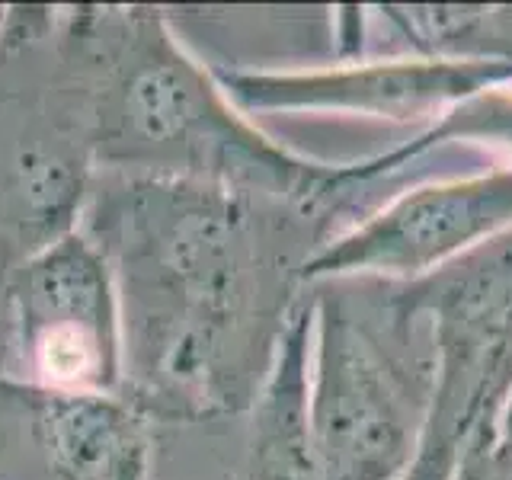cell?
<instances>
[{"mask_svg":"<svg viewBox=\"0 0 512 480\" xmlns=\"http://www.w3.org/2000/svg\"><path fill=\"white\" fill-rule=\"evenodd\" d=\"M432 372L400 365L372 324L336 298L320 311L311 445L320 480H400L420 452Z\"/></svg>","mask_w":512,"mask_h":480,"instance_id":"cell-1","label":"cell"},{"mask_svg":"<svg viewBox=\"0 0 512 480\" xmlns=\"http://www.w3.org/2000/svg\"><path fill=\"white\" fill-rule=\"evenodd\" d=\"M397 304L410 317H432L436 365L423 436L477 455L512 388V231L429 272Z\"/></svg>","mask_w":512,"mask_h":480,"instance_id":"cell-2","label":"cell"},{"mask_svg":"<svg viewBox=\"0 0 512 480\" xmlns=\"http://www.w3.org/2000/svg\"><path fill=\"white\" fill-rule=\"evenodd\" d=\"M512 231V170L404 192L314 263V272L429 276Z\"/></svg>","mask_w":512,"mask_h":480,"instance_id":"cell-3","label":"cell"},{"mask_svg":"<svg viewBox=\"0 0 512 480\" xmlns=\"http://www.w3.org/2000/svg\"><path fill=\"white\" fill-rule=\"evenodd\" d=\"M512 80V61H458V58H394L359 68L288 80L263 90L269 100L356 109L381 119H423L445 106H461L474 96Z\"/></svg>","mask_w":512,"mask_h":480,"instance_id":"cell-4","label":"cell"},{"mask_svg":"<svg viewBox=\"0 0 512 480\" xmlns=\"http://www.w3.org/2000/svg\"><path fill=\"white\" fill-rule=\"evenodd\" d=\"M61 461L80 480H135L141 442L132 420L106 404H71L55 416Z\"/></svg>","mask_w":512,"mask_h":480,"instance_id":"cell-5","label":"cell"},{"mask_svg":"<svg viewBox=\"0 0 512 480\" xmlns=\"http://www.w3.org/2000/svg\"><path fill=\"white\" fill-rule=\"evenodd\" d=\"M260 480H320L308 404H304V378H301V336L288 352L285 372L263 413L260 429Z\"/></svg>","mask_w":512,"mask_h":480,"instance_id":"cell-6","label":"cell"},{"mask_svg":"<svg viewBox=\"0 0 512 480\" xmlns=\"http://www.w3.org/2000/svg\"><path fill=\"white\" fill-rule=\"evenodd\" d=\"M448 138H503L506 144H512V100L496 90L480 93L474 100L455 106L439 125H432L429 132L423 138H416L413 144H404V148H397L378 160H368V164H359V167H343L340 186L375 183L384 173L404 167L410 157H420L423 151L436 148V144Z\"/></svg>","mask_w":512,"mask_h":480,"instance_id":"cell-7","label":"cell"},{"mask_svg":"<svg viewBox=\"0 0 512 480\" xmlns=\"http://www.w3.org/2000/svg\"><path fill=\"white\" fill-rule=\"evenodd\" d=\"M192 90L176 71H151L135 84V119L154 138L176 135L192 119Z\"/></svg>","mask_w":512,"mask_h":480,"instance_id":"cell-8","label":"cell"},{"mask_svg":"<svg viewBox=\"0 0 512 480\" xmlns=\"http://www.w3.org/2000/svg\"><path fill=\"white\" fill-rule=\"evenodd\" d=\"M39 292L48 304H55L61 311H74V314H90L96 304H100V282H96L93 266L84 256H74V253L55 256V260L45 266L39 279Z\"/></svg>","mask_w":512,"mask_h":480,"instance_id":"cell-9","label":"cell"},{"mask_svg":"<svg viewBox=\"0 0 512 480\" xmlns=\"http://www.w3.org/2000/svg\"><path fill=\"white\" fill-rule=\"evenodd\" d=\"M464 452L439 439H420V452H416L410 471L400 480H452L461 468Z\"/></svg>","mask_w":512,"mask_h":480,"instance_id":"cell-10","label":"cell"},{"mask_svg":"<svg viewBox=\"0 0 512 480\" xmlns=\"http://www.w3.org/2000/svg\"><path fill=\"white\" fill-rule=\"evenodd\" d=\"M487 448H490V461L496 464V468L512 471V388H509L503 407H500V420H496L493 439Z\"/></svg>","mask_w":512,"mask_h":480,"instance_id":"cell-11","label":"cell"}]
</instances>
